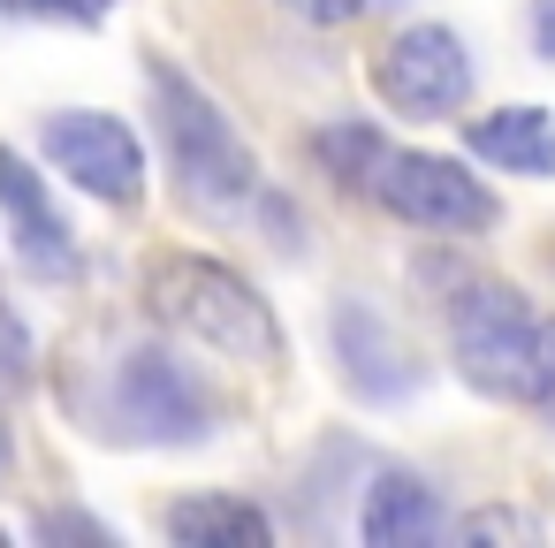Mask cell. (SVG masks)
I'll use <instances>...</instances> for the list:
<instances>
[{
  "label": "cell",
  "instance_id": "cell-13",
  "mask_svg": "<svg viewBox=\"0 0 555 548\" xmlns=\"http://www.w3.org/2000/svg\"><path fill=\"white\" fill-rule=\"evenodd\" d=\"M312 153H320V168H327L343 191H365V168H373V153H380V130H373V123H327V130L312 138Z\"/></svg>",
  "mask_w": 555,
  "mask_h": 548
},
{
  "label": "cell",
  "instance_id": "cell-1",
  "mask_svg": "<svg viewBox=\"0 0 555 548\" xmlns=\"http://www.w3.org/2000/svg\"><path fill=\"white\" fill-rule=\"evenodd\" d=\"M449 358L479 396L555 419V313H540L525 290L464 282L449 297Z\"/></svg>",
  "mask_w": 555,
  "mask_h": 548
},
{
  "label": "cell",
  "instance_id": "cell-18",
  "mask_svg": "<svg viewBox=\"0 0 555 548\" xmlns=\"http://www.w3.org/2000/svg\"><path fill=\"white\" fill-rule=\"evenodd\" d=\"M39 533H47V540H62V533H77V540H115V533L92 525V518H39Z\"/></svg>",
  "mask_w": 555,
  "mask_h": 548
},
{
  "label": "cell",
  "instance_id": "cell-10",
  "mask_svg": "<svg viewBox=\"0 0 555 548\" xmlns=\"http://www.w3.org/2000/svg\"><path fill=\"white\" fill-rule=\"evenodd\" d=\"M464 145H472L487 168L555 176V115H547V107H494V115L464 123Z\"/></svg>",
  "mask_w": 555,
  "mask_h": 548
},
{
  "label": "cell",
  "instance_id": "cell-14",
  "mask_svg": "<svg viewBox=\"0 0 555 548\" xmlns=\"http://www.w3.org/2000/svg\"><path fill=\"white\" fill-rule=\"evenodd\" d=\"M16 388H31V335H24V320L9 305H0V404Z\"/></svg>",
  "mask_w": 555,
  "mask_h": 548
},
{
  "label": "cell",
  "instance_id": "cell-16",
  "mask_svg": "<svg viewBox=\"0 0 555 548\" xmlns=\"http://www.w3.org/2000/svg\"><path fill=\"white\" fill-rule=\"evenodd\" d=\"M456 533H464V540H532L540 525H532L525 510H472Z\"/></svg>",
  "mask_w": 555,
  "mask_h": 548
},
{
  "label": "cell",
  "instance_id": "cell-17",
  "mask_svg": "<svg viewBox=\"0 0 555 548\" xmlns=\"http://www.w3.org/2000/svg\"><path fill=\"white\" fill-rule=\"evenodd\" d=\"M282 9H289L297 24H320V31H343V24H358V16H365V0H282Z\"/></svg>",
  "mask_w": 555,
  "mask_h": 548
},
{
  "label": "cell",
  "instance_id": "cell-7",
  "mask_svg": "<svg viewBox=\"0 0 555 548\" xmlns=\"http://www.w3.org/2000/svg\"><path fill=\"white\" fill-rule=\"evenodd\" d=\"M47 161L77 191H92L107 206H138L145 199V145H138L130 123H115L100 107H54L47 115Z\"/></svg>",
  "mask_w": 555,
  "mask_h": 548
},
{
  "label": "cell",
  "instance_id": "cell-5",
  "mask_svg": "<svg viewBox=\"0 0 555 548\" xmlns=\"http://www.w3.org/2000/svg\"><path fill=\"white\" fill-rule=\"evenodd\" d=\"M365 199H380L396 221L411 229H434V237H479L494 229V191L449 161V153H411V145H380L373 168H365Z\"/></svg>",
  "mask_w": 555,
  "mask_h": 548
},
{
  "label": "cell",
  "instance_id": "cell-6",
  "mask_svg": "<svg viewBox=\"0 0 555 548\" xmlns=\"http://www.w3.org/2000/svg\"><path fill=\"white\" fill-rule=\"evenodd\" d=\"M373 92L411 123H441L472 100V54L449 24H403L373 54Z\"/></svg>",
  "mask_w": 555,
  "mask_h": 548
},
{
  "label": "cell",
  "instance_id": "cell-8",
  "mask_svg": "<svg viewBox=\"0 0 555 548\" xmlns=\"http://www.w3.org/2000/svg\"><path fill=\"white\" fill-rule=\"evenodd\" d=\"M0 214H9V244H16V259H24V275H39V282H77V237H69V221H62V206L47 199V183H39V168L24 161V153H9L0 145Z\"/></svg>",
  "mask_w": 555,
  "mask_h": 548
},
{
  "label": "cell",
  "instance_id": "cell-21",
  "mask_svg": "<svg viewBox=\"0 0 555 548\" xmlns=\"http://www.w3.org/2000/svg\"><path fill=\"white\" fill-rule=\"evenodd\" d=\"M0 540H9V533H0Z\"/></svg>",
  "mask_w": 555,
  "mask_h": 548
},
{
  "label": "cell",
  "instance_id": "cell-9",
  "mask_svg": "<svg viewBox=\"0 0 555 548\" xmlns=\"http://www.w3.org/2000/svg\"><path fill=\"white\" fill-rule=\"evenodd\" d=\"M335 358H343V381L365 396V404H396L418 388V366L403 358V343L388 335V320L358 297L335 305Z\"/></svg>",
  "mask_w": 555,
  "mask_h": 548
},
{
  "label": "cell",
  "instance_id": "cell-15",
  "mask_svg": "<svg viewBox=\"0 0 555 548\" xmlns=\"http://www.w3.org/2000/svg\"><path fill=\"white\" fill-rule=\"evenodd\" d=\"M0 9H16V16H54V24H107L115 0H0Z\"/></svg>",
  "mask_w": 555,
  "mask_h": 548
},
{
  "label": "cell",
  "instance_id": "cell-11",
  "mask_svg": "<svg viewBox=\"0 0 555 548\" xmlns=\"http://www.w3.org/2000/svg\"><path fill=\"white\" fill-rule=\"evenodd\" d=\"M358 533L373 548H411V540H434L441 533V502L418 472H380L365 487V510H358Z\"/></svg>",
  "mask_w": 555,
  "mask_h": 548
},
{
  "label": "cell",
  "instance_id": "cell-2",
  "mask_svg": "<svg viewBox=\"0 0 555 548\" xmlns=\"http://www.w3.org/2000/svg\"><path fill=\"white\" fill-rule=\"evenodd\" d=\"M145 305H153L160 328H176V335H191V343H206V351H221L236 366H274L282 358L274 305L236 267H221V259H198V252L160 259L145 275Z\"/></svg>",
  "mask_w": 555,
  "mask_h": 548
},
{
  "label": "cell",
  "instance_id": "cell-20",
  "mask_svg": "<svg viewBox=\"0 0 555 548\" xmlns=\"http://www.w3.org/2000/svg\"><path fill=\"white\" fill-rule=\"evenodd\" d=\"M0 472H9V426H0Z\"/></svg>",
  "mask_w": 555,
  "mask_h": 548
},
{
  "label": "cell",
  "instance_id": "cell-3",
  "mask_svg": "<svg viewBox=\"0 0 555 548\" xmlns=\"http://www.w3.org/2000/svg\"><path fill=\"white\" fill-rule=\"evenodd\" d=\"M153 107H160V138H168V161H176L191 206H206V214H244V206L267 199L251 145L229 130V115H221L183 69L153 62Z\"/></svg>",
  "mask_w": 555,
  "mask_h": 548
},
{
  "label": "cell",
  "instance_id": "cell-19",
  "mask_svg": "<svg viewBox=\"0 0 555 548\" xmlns=\"http://www.w3.org/2000/svg\"><path fill=\"white\" fill-rule=\"evenodd\" d=\"M532 47L540 62H555V0H532Z\"/></svg>",
  "mask_w": 555,
  "mask_h": 548
},
{
  "label": "cell",
  "instance_id": "cell-4",
  "mask_svg": "<svg viewBox=\"0 0 555 548\" xmlns=\"http://www.w3.org/2000/svg\"><path fill=\"white\" fill-rule=\"evenodd\" d=\"M100 434H115V442H153V449H183V442H206V434H214V396H206V381H198L183 358H168L160 343H138V351H122V366L107 373Z\"/></svg>",
  "mask_w": 555,
  "mask_h": 548
},
{
  "label": "cell",
  "instance_id": "cell-12",
  "mask_svg": "<svg viewBox=\"0 0 555 548\" xmlns=\"http://www.w3.org/2000/svg\"><path fill=\"white\" fill-rule=\"evenodd\" d=\"M160 525H168L183 548H267V540H274L267 510H251V502H236V495H183V502H168Z\"/></svg>",
  "mask_w": 555,
  "mask_h": 548
}]
</instances>
